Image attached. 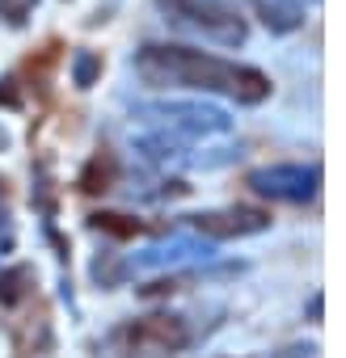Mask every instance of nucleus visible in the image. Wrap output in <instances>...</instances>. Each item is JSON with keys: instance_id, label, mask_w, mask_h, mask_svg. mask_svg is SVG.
Instances as JSON below:
<instances>
[{"instance_id": "1a4fd4ad", "label": "nucleus", "mask_w": 346, "mask_h": 358, "mask_svg": "<svg viewBox=\"0 0 346 358\" xmlns=\"http://www.w3.org/2000/svg\"><path fill=\"white\" fill-rule=\"evenodd\" d=\"M34 287H39V274H34V266H9L5 274H0V303L5 308H18V303H26V299H34Z\"/></svg>"}, {"instance_id": "20e7f679", "label": "nucleus", "mask_w": 346, "mask_h": 358, "mask_svg": "<svg viewBox=\"0 0 346 358\" xmlns=\"http://www.w3.org/2000/svg\"><path fill=\"white\" fill-rule=\"evenodd\" d=\"M135 118L144 122H156L165 135H186V139H199V135H224L233 127V118L216 106H199V101H160V106H139Z\"/></svg>"}, {"instance_id": "423d86ee", "label": "nucleus", "mask_w": 346, "mask_h": 358, "mask_svg": "<svg viewBox=\"0 0 346 358\" xmlns=\"http://www.w3.org/2000/svg\"><path fill=\"white\" fill-rule=\"evenodd\" d=\"M191 228L207 241H233V236H258L270 228V215L258 207H224V211H199L191 215Z\"/></svg>"}, {"instance_id": "9b49d317", "label": "nucleus", "mask_w": 346, "mask_h": 358, "mask_svg": "<svg viewBox=\"0 0 346 358\" xmlns=\"http://www.w3.org/2000/svg\"><path fill=\"white\" fill-rule=\"evenodd\" d=\"M89 224H93L97 232L114 236V241H131V236H139V232H144V224H139V220L118 215V211H97V215H89Z\"/></svg>"}, {"instance_id": "f03ea898", "label": "nucleus", "mask_w": 346, "mask_h": 358, "mask_svg": "<svg viewBox=\"0 0 346 358\" xmlns=\"http://www.w3.org/2000/svg\"><path fill=\"white\" fill-rule=\"evenodd\" d=\"M191 324L186 316L173 312H156V316H139L131 324H123L110 337V354L114 358H178L191 345Z\"/></svg>"}, {"instance_id": "4468645a", "label": "nucleus", "mask_w": 346, "mask_h": 358, "mask_svg": "<svg viewBox=\"0 0 346 358\" xmlns=\"http://www.w3.org/2000/svg\"><path fill=\"white\" fill-rule=\"evenodd\" d=\"M9 85H13V80H0V101L18 110V106H22V93H18V89H9Z\"/></svg>"}, {"instance_id": "9d476101", "label": "nucleus", "mask_w": 346, "mask_h": 358, "mask_svg": "<svg viewBox=\"0 0 346 358\" xmlns=\"http://www.w3.org/2000/svg\"><path fill=\"white\" fill-rule=\"evenodd\" d=\"M102 68H106L102 51H76V55L68 59V72H72V85H76V89H93L97 76H102Z\"/></svg>"}, {"instance_id": "ddd939ff", "label": "nucleus", "mask_w": 346, "mask_h": 358, "mask_svg": "<svg viewBox=\"0 0 346 358\" xmlns=\"http://www.w3.org/2000/svg\"><path fill=\"white\" fill-rule=\"evenodd\" d=\"M34 13V0H0V17H5V26H26Z\"/></svg>"}, {"instance_id": "dca6fc26", "label": "nucleus", "mask_w": 346, "mask_h": 358, "mask_svg": "<svg viewBox=\"0 0 346 358\" xmlns=\"http://www.w3.org/2000/svg\"><path fill=\"white\" fill-rule=\"evenodd\" d=\"M9 199V182H5V177H0V203H5Z\"/></svg>"}, {"instance_id": "f257e3e1", "label": "nucleus", "mask_w": 346, "mask_h": 358, "mask_svg": "<svg viewBox=\"0 0 346 358\" xmlns=\"http://www.w3.org/2000/svg\"><path fill=\"white\" fill-rule=\"evenodd\" d=\"M135 76L148 89H199V93H224L241 106H258L270 97V76L249 64L220 59L212 51H195L182 43H148L131 59Z\"/></svg>"}, {"instance_id": "7ed1b4c3", "label": "nucleus", "mask_w": 346, "mask_h": 358, "mask_svg": "<svg viewBox=\"0 0 346 358\" xmlns=\"http://www.w3.org/2000/svg\"><path fill=\"white\" fill-rule=\"evenodd\" d=\"M156 9L182 30H195L212 43H224V47H241L249 26L245 17L228 5V0H156Z\"/></svg>"}, {"instance_id": "39448f33", "label": "nucleus", "mask_w": 346, "mask_h": 358, "mask_svg": "<svg viewBox=\"0 0 346 358\" xmlns=\"http://www.w3.org/2000/svg\"><path fill=\"white\" fill-rule=\"evenodd\" d=\"M245 186L275 203H308L321 190V164H262L245 177Z\"/></svg>"}, {"instance_id": "f3484780", "label": "nucleus", "mask_w": 346, "mask_h": 358, "mask_svg": "<svg viewBox=\"0 0 346 358\" xmlns=\"http://www.w3.org/2000/svg\"><path fill=\"white\" fill-rule=\"evenodd\" d=\"M249 5H258V0H249Z\"/></svg>"}, {"instance_id": "0eeeda50", "label": "nucleus", "mask_w": 346, "mask_h": 358, "mask_svg": "<svg viewBox=\"0 0 346 358\" xmlns=\"http://www.w3.org/2000/svg\"><path fill=\"white\" fill-rule=\"evenodd\" d=\"M51 345H55V329H51L47 303H34V316L13 320V350H18V358H47Z\"/></svg>"}, {"instance_id": "f8f14e48", "label": "nucleus", "mask_w": 346, "mask_h": 358, "mask_svg": "<svg viewBox=\"0 0 346 358\" xmlns=\"http://www.w3.org/2000/svg\"><path fill=\"white\" fill-rule=\"evenodd\" d=\"M123 274H127V262H118L114 253H102V257H93V278L110 291V287H118L123 282Z\"/></svg>"}, {"instance_id": "2eb2a0df", "label": "nucleus", "mask_w": 346, "mask_h": 358, "mask_svg": "<svg viewBox=\"0 0 346 358\" xmlns=\"http://www.w3.org/2000/svg\"><path fill=\"white\" fill-rule=\"evenodd\" d=\"M0 245L13 249V228H9V215H0Z\"/></svg>"}, {"instance_id": "6e6552de", "label": "nucleus", "mask_w": 346, "mask_h": 358, "mask_svg": "<svg viewBox=\"0 0 346 358\" xmlns=\"http://www.w3.org/2000/svg\"><path fill=\"white\" fill-rule=\"evenodd\" d=\"M114 182H118V156L110 148H97L76 177V190L81 194H106V190H114Z\"/></svg>"}]
</instances>
